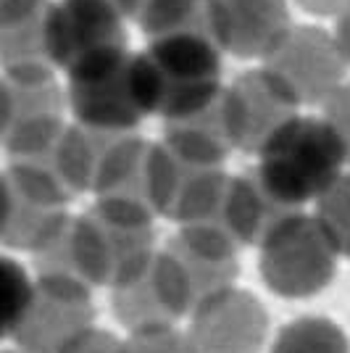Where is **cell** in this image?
I'll return each instance as SVG.
<instances>
[{"label": "cell", "mask_w": 350, "mask_h": 353, "mask_svg": "<svg viewBox=\"0 0 350 353\" xmlns=\"http://www.w3.org/2000/svg\"><path fill=\"white\" fill-rule=\"evenodd\" d=\"M147 117H192L221 98V48L195 34L150 40L134 53Z\"/></svg>", "instance_id": "1"}, {"label": "cell", "mask_w": 350, "mask_h": 353, "mask_svg": "<svg viewBox=\"0 0 350 353\" xmlns=\"http://www.w3.org/2000/svg\"><path fill=\"white\" fill-rule=\"evenodd\" d=\"M348 161V145L327 119L298 117L261 150L256 174L277 201L300 208L332 190Z\"/></svg>", "instance_id": "2"}, {"label": "cell", "mask_w": 350, "mask_h": 353, "mask_svg": "<svg viewBox=\"0 0 350 353\" xmlns=\"http://www.w3.org/2000/svg\"><path fill=\"white\" fill-rule=\"evenodd\" d=\"M124 16L111 0H59L50 11L48 50L66 79L95 74L130 56Z\"/></svg>", "instance_id": "3"}, {"label": "cell", "mask_w": 350, "mask_h": 353, "mask_svg": "<svg viewBox=\"0 0 350 353\" xmlns=\"http://www.w3.org/2000/svg\"><path fill=\"white\" fill-rule=\"evenodd\" d=\"M3 148L11 163L43 159L61 143L63 95L50 66L3 69Z\"/></svg>", "instance_id": "4"}, {"label": "cell", "mask_w": 350, "mask_h": 353, "mask_svg": "<svg viewBox=\"0 0 350 353\" xmlns=\"http://www.w3.org/2000/svg\"><path fill=\"white\" fill-rule=\"evenodd\" d=\"M298 105L300 103L290 90L263 66L240 74L221 92V108L232 145L256 156H261L263 148L300 117Z\"/></svg>", "instance_id": "5"}, {"label": "cell", "mask_w": 350, "mask_h": 353, "mask_svg": "<svg viewBox=\"0 0 350 353\" xmlns=\"http://www.w3.org/2000/svg\"><path fill=\"white\" fill-rule=\"evenodd\" d=\"M66 101L76 124L101 132L132 134L147 117L134 53L101 72L66 79Z\"/></svg>", "instance_id": "6"}, {"label": "cell", "mask_w": 350, "mask_h": 353, "mask_svg": "<svg viewBox=\"0 0 350 353\" xmlns=\"http://www.w3.org/2000/svg\"><path fill=\"white\" fill-rule=\"evenodd\" d=\"M345 63L348 61L342 59L332 34L313 27H298L266 59L263 69L274 74L298 103L321 105L340 88Z\"/></svg>", "instance_id": "7"}, {"label": "cell", "mask_w": 350, "mask_h": 353, "mask_svg": "<svg viewBox=\"0 0 350 353\" xmlns=\"http://www.w3.org/2000/svg\"><path fill=\"white\" fill-rule=\"evenodd\" d=\"M221 50L269 59L292 32L285 0H211Z\"/></svg>", "instance_id": "8"}, {"label": "cell", "mask_w": 350, "mask_h": 353, "mask_svg": "<svg viewBox=\"0 0 350 353\" xmlns=\"http://www.w3.org/2000/svg\"><path fill=\"white\" fill-rule=\"evenodd\" d=\"M50 0H0V59L3 69L50 66L48 27Z\"/></svg>", "instance_id": "9"}, {"label": "cell", "mask_w": 350, "mask_h": 353, "mask_svg": "<svg viewBox=\"0 0 350 353\" xmlns=\"http://www.w3.org/2000/svg\"><path fill=\"white\" fill-rule=\"evenodd\" d=\"M114 6L150 40L172 34H195L219 45L211 0H114Z\"/></svg>", "instance_id": "10"}, {"label": "cell", "mask_w": 350, "mask_h": 353, "mask_svg": "<svg viewBox=\"0 0 350 353\" xmlns=\"http://www.w3.org/2000/svg\"><path fill=\"white\" fill-rule=\"evenodd\" d=\"M163 143L172 150H176L179 156H187L192 161L221 166L227 153L234 150L229 132H227L221 98L192 117L163 121Z\"/></svg>", "instance_id": "11"}, {"label": "cell", "mask_w": 350, "mask_h": 353, "mask_svg": "<svg viewBox=\"0 0 350 353\" xmlns=\"http://www.w3.org/2000/svg\"><path fill=\"white\" fill-rule=\"evenodd\" d=\"M316 224L329 248L350 256V176H342L319 201Z\"/></svg>", "instance_id": "12"}, {"label": "cell", "mask_w": 350, "mask_h": 353, "mask_svg": "<svg viewBox=\"0 0 350 353\" xmlns=\"http://www.w3.org/2000/svg\"><path fill=\"white\" fill-rule=\"evenodd\" d=\"M321 119H327L337 134L345 140L350 150V85H340V88L321 103Z\"/></svg>", "instance_id": "13"}, {"label": "cell", "mask_w": 350, "mask_h": 353, "mask_svg": "<svg viewBox=\"0 0 350 353\" xmlns=\"http://www.w3.org/2000/svg\"><path fill=\"white\" fill-rule=\"evenodd\" d=\"M335 43L340 48V53H342V59L350 63V0L340 8V14H337V24H335Z\"/></svg>", "instance_id": "14"}, {"label": "cell", "mask_w": 350, "mask_h": 353, "mask_svg": "<svg viewBox=\"0 0 350 353\" xmlns=\"http://www.w3.org/2000/svg\"><path fill=\"white\" fill-rule=\"evenodd\" d=\"M111 3H114V0H111Z\"/></svg>", "instance_id": "15"}]
</instances>
